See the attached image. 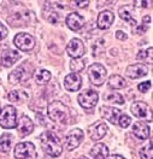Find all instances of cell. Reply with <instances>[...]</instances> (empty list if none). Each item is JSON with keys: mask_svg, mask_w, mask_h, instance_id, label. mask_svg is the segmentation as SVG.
I'll return each mask as SVG.
<instances>
[{"mask_svg": "<svg viewBox=\"0 0 153 159\" xmlns=\"http://www.w3.org/2000/svg\"><path fill=\"white\" fill-rule=\"evenodd\" d=\"M91 156L94 159H106L109 157V148L104 143H95L91 149Z\"/></svg>", "mask_w": 153, "mask_h": 159, "instance_id": "cell-21", "label": "cell"}, {"mask_svg": "<svg viewBox=\"0 0 153 159\" xmlns=\"http://www.w3.org/2000/svg\"><path fill=\"white\" fill-rule=\"evenodd\" d=\"M100 113L105 119H107L109 122H111L112 124H117L118 119L121 117V111L118 109H115L111 106H101Z\"/></svg>", "mask_w": 153, "mask_h": 159, "instance_id": "cell-16", "label": "cell"}, {"mask_svg": "<svg viewBox=\"0 0 153 159\" xmlns=\"http://www.w3.org/2000/svg\"><path fill=\"white\" fill-rule=\"evenodd\" d=\"M13 43L20 51L28 52V51H31L34 48V46H35V39L31 36L30 34H28V33H20V34H17L15 36Z\"/></svg>", "mask_w": 153, "mask_h": 159, "instance_id": "cell-5", "label": "cell"}, {"mask_svg": "<svg viewBox=\"0 0 153 159\" xmlns=\"http://www.w3.org/2000/svg\"><path fill=\"white\" fill-rule=\"evenodd\" d=\"M35 80H36V82H38L39 84H46V83L51 80V72L45 69L39 70V71L35 74Z\"/></svg>", "mask_w": 153, "mask_h": 159, "instance_id": "cell-25", "label": "cell"}, {"mask_svg": "<svg viewBox=\"0 0 153 159\" xmlns=\"http://www.w3.org/2000/svg\"><path fill=\"white\" fill-rule=\"evenodd\" d=\"M23 99H27V95L23 92L12 90V92H10V94H9V100L12 101V102H18V104H20Z\"/></svg>", "mask_w": 153, "mask_h": 159, "instance_id": "cell-28", "label": "cell"}, {"mask_svg": "<svg viewBox=\"0 0 153 159\" xmlns=\"http://www.w3.org/2000/svg\"><path fill=\"white\" fill-rule=\"evenodd\" d=\"M84 45L80 39H72L69 41L68 46H66V52L71 57L72 59H79L84 54Z\"/></svg>", "mask_w": 153, "mask_h": 159, "instance_id": "cell-8", "label": "cell"}, {"mask_svg": "<svg viewBox=\"0 0 153 159\" xmlns=\"http://www.w3.org/2000/svg\"><path fill=\"white\" fill-rule=\"evenodd\" d=\"M17 129H18V134L20 136H27L33 133L34 130V123L31 122V119L28 116H22L18 122V125H17Z\"/></svg>", "mask_w": 153, "mask_h": 159, "instance_id": "cell-15", "label": "cell"}, {"mask_svg": "<svg viewBox=\"0 0 153 159\" xmlns=\"http://www.w3.org/2000/svg\"><path fill=\"white\" fill-rule=\"evenodd\" d=\"M20 58V54L15 50H6L1 53V57H0V60H1V64L6 68H9L11 65H13L17 60Z\"/></svg>", "mask_w": 153, "mask_h": 159, "instance_id": "cell-17", "label": "cell"}, {"mask_svg": "<svg viewBox=\"0 0 153 159\" xmlns=\"http://www.w3.org/2000/svg\"><path fill=\"white\" fill-rule=\"evenodd\" d=\"M47 112H48V117L56 122V123H68L69 118H70V111L66 105H64L61 101L54 100L47 107Z\"/></svg>", "mask_w": 153, "mask_h": 159, "instance_id": "cell-2", "label": "cell"}, {"mask_svg": "<svg viewBox=\"0 0 153 159\" xmlns=\"http://www.w3.org/2000/svg\"><path fill=\"white\" fill-rule=\"evenodd\" d=\"M105 100L109 101V102H113V104H119L123 105L124 104V99L121 94L118 93H110V94H106L105 95Z\"/></svg>", "mask_w": 153, "mask_h": 159, "instance_id": "cell-27", "label": "cell"}, {"mask_svg": "<svg viewBox=\"0 0 153 159\" xmlns=\"http://www.w3.org/2000/svg\"><path fill=\"white\" fill-rule=\"evenodd\" d=\"M146 30H147V25H145V23L136 28V31H137V33H145Z\"/></svg>", "mask_w": 153, "mask_h": 159, "instance_id": "cell-36", "label": "cell"}, {"mask_svg": "<svg viewBox=\"0 0 153 159\" xmlns=\"http://www.w3.org/2000/svg\"><path fill=\"white\" fill-rule=\"evenodd\" d=\"M98 93L93 89H87L79 95V102L83 109H93L98 104Z\"/></svg>", "mask_w": 153, "mask_h": 159, "instance_id": "cell-7", "label": "cell"}, {"mask_svg": "<svg viewBox=\"0 0 153 159\" xmlns=\"http://www.w3.org/2000/svg\"><path fill=\"white\" fill-rule=\"evenodd\" d=\"M83 140V131L81 129H72L66 135V148L68 151H74L76 147L80 146Z\"/></svg>", "mask_w": 153, "mask_h": 159, "instance_id": "cell-10", "label": "cell"}, {"mask_svg": "<svg viewBox=\"0 0 153 159\" xmlns=\"http://www.w3.org/2000/svg\"><path fill=\"white\" fill-rule=\"evenodd\" d=\"M7 34H9V30H7V28L0 22V40L5 39L6 36H7Z\"/></svg>", "mask_w": 153, "mask_h": 159, "instance_id": "cell-33", "label": "cell"}, {"mask_svg": "<svg viewBox=\"0 0 153 159\" xmlns=\"http://www.w3.org/2000/svg\"><path fill=\"white\" fill-rule=\"evenodd\" d=\"M133 133L140 140H147L150 136V128L143 122H136L133 125Z\"/></svg>", "mask_w": 153, "mask_h": 159, "instance_id": "cell-19", "label": "cell"}, {"mask_svg": "<svg viewBox=\"0 0 153 159\" xmlns=\"http://www.w3.org/2000/svg\"><path fill=\"white\" fill-rule=\"evenodd\" d=\"M140 157H141V159H153L152 142H150L146 147H143L140 151Z\"/></svg>", "mask_w": 153, "mask_h": 159, "instance_id": "cell-30", "label": "cell"}, {"mask_svg": "<svg viewBox=\"0 0 153 159\" xmlns=\"http://www.w3.org/2000/svg\"><path fill=\"white\" fill-rule=\"evenodd\" d=\"M88 77L92 84L100 87L107 79V71L101 64H92L88 68Z\"/></svg>", "mask_w": 153, "mask_h": 159, "instance_id": "cell-4", "label": "cell"}, {"mask_svg": "<svg viewBox=\"0 0 153 159\" xmlns=\"http://www.w3.org/2000/svg\"><path fill=\"white\" fill-rule=\"evenodd\" d=\"M42 151L50 157H58L61 153V145L59 138L53 131H43L40 135Z\"/></svg>", "mask_w": 153, "mask_h": 159, "instance_id": "cell-1", "label": "cell"}, {"mask_svg": "<svg viewBox=\"0 0 153 159\" xmlns=\"http://www.w3.org/2000/svg\"><path fill=\"white\" fill-rule=\"evenodd\" d=\"M106 159H125V158H123L122 156H119V154H113V156H110L109 158Z\"/></svg>", "mask_w": 153, "mask_h": 159, "instance_id": "cell-37", "label": "cell"}, {"mask_svg": "<svg viewBox=\"0 0 153 159\" xmlns=\"http://www.w3.org/2000/svg\"><path fill=\"white\" fill-rule=\"evenodd\" d=\"M77 159H88L87 157H80V158H77Z\"/></svg>", "mask_w": 153, "mask_h": 159, "instance_id": "cell-38", "label": "cell"}, {"mask_svg": "<svg viewBox=\"0 0 153 159\" xmlns=\"http://www.w3.org/2000/svg\"><path fill=\"white\" fill-rule=\"evenodd\" d=\"M107 84L112 89H122L127 86V81L119 75H112L107 80Z\"/></svg>", "mask_w": 153, "mask_h": 159, "instance_id": "cell-22", "label": "cell"}, {"mask_svg": "<svg viewBox=\"0 0 153 159\" xmlns=\"http://www.w3.org/2000/svg\"><path fill=\"white\" fill-rule=\"evenodd\" d=\"M11 145H12V135L9 133H4L0 138V152L7 153L11 149Z\"/></svg>", "mask_w": 153, "mask_h": 159, "instance_id": "cell-23", "label": "cell"}, {"mask_svg": "<svg viewBox=\"0 0 153 159\" xmlns=\"http://www.w3.org/2000/svg\"><path fill=\"white\" fill-rule=\"evenodd\" d=\"M0 125L5 129H12L17 127V112L11 105H6L0 111Z\"/></svg>", "mask_w": 153, "mask_h": 159, "instance_id": "cell-3", "label": "cell"}, {"mask_svg": "<svg viewBox=\"0 0 153 159\" xmlns=\"http://www.w3.org/2000/svg\"><path fill=\"white\" fill-rule=\"evenodd\" d=\"M29 77H30V70H27V65H22L11 72L9 76V81L11 83L16 84L23 81H27Z\"/></svg>", "mask_w": 153, "mask_h": 159, "instance_id": "cell-11", "label": "cell"}, {"mask_svg": "<svg viewBox=\"0 0 153 159\" xmlns=\"http://www.w3.org/2000/svg\"><path fill=\"white\" fill-rule=\"evenodd\" d=\"M107 130H109L107 124L104 122H97L88 127V133L93 141H99L100 139H102L107 133Z\"/></svg>", "mask_w": 153, "mask_h": 159, "instance_id": "cell-9", "label": "cell"}, {"mask_svg": "<svg viewBox=\"0 0 153 159\" xmlns=\"http://www.w3.org/2000/svg\"><path fill=\"white\" fill-rule=\"evenodd\" d=\"M64 86L70 92H77L82 86V79L80 74H75V72L69 74L64 80Z\"/></svg>", "mask_w": 153, "mask_h": 159, "instance_id": "cell-13", "label": "cell"}, {"mask_svg": "<svg viewBox=\"0 0 153 159\" xmlns=\"http://www.w3.org/2000/svg\"><path fill=\"white\" fill-rule=\"evenodd\" d=\"M132 112L139 118H146L148 116V105L143 101H136L132 105Z\"/></svg>", "mask_w": 153, "mask_h": 159, "instance_id": "cell-20", "label": "cell"}, {"mask_svg": "<svg viewBox=\"0 0 153 159\" xmlns=\"http://www.w3.org/2000/svg\"><path fill=\"white\" fill-rule=\"evenodd\" d=\"M130 123H132V118L129 116H127V115H122L118 119V124L122 128H128L130 125Z\"/></svg>", "mask_w": 153, "mask_h": 159, "instance_id": "cell-31", "label": "cell"}, {"mask_svg": "<svg viewBox=\"0 0 153 159\" xmlns=\"http://www.w3.org/2000/svg\"><path fill=\"white\" fill-rule=\"evenodd\" d=\"M150 88H151V81L141 82V83H139V86H137V89L140 90L141 93H146L147 90H150Z\"/></svg>", "mask_w": 153, "mask_h": 159, "instance_id": "cell-32", "label": "cell"}, {"mask_svg": "<svg viewBox=\"0 0 153 159\" xmlns=\"http://www.w3.org/2000/svg\"><path fill=\"white\" fill-rule=\"evenodd\" d=\"M115 20V16L111 11H101L98 16V20H97V24H98V28L99 29H109L111 27V24L113 23Z\"/></svg>", "mask_w": 153, "mask_h": 159, "instance_id": "cell-14", "label": "cell"}, {"mask_svg": "<svg viewBox=\"0 0 153 159\" xmlns=\"http://www.w3.org/2000/svg\"><path fill=\"white\" fill-rule=\"evenodd\" d=\"M15 157L17 159H34L35 146L31 142H20L15 147Z\"/></svg>", "mask_w": 153, "mask_h": 159, "instance_id": "cell-6", "label": "cell"}, {"mask_svg": "<svg viewBox=\"0 0 153 159\" xmlns=\"http://www.w3.org/2000/svg\"><path fill=\"white\" fill-rule=\"evenodd\" d=\"M84 69V63L80 59H72L70 61V70H71L72 72H75V74H77V72H80L82 70Z\"/></svg>", "mask_w": 153, "mask_h": 159, "instance_id": "cell-29", "label": "cell"}, {"mask_svg": "<svg viewBox=\"0 0 153 159\" xmlns=\"http://www.w3.org/2000/svg\"><path fill=\"white\" fill-rule=\"evenodd\" d=\"M152 52H153L152 47H150V48H147V50L140 51L139 54L136 56V58L139 60H143V61H146V63H148V64H153Z\"/></svg>", "mask_w": 153, "mask_h": 159, "instance_id": "cell-26", "label": "cell"}, {"mask_svg": "<svg viewBox=\"0 0 153 159\" xmlns=\"http://www.w3.org/2000/svg\"><path fill=\"white\" fill-rule=\"evenodd\" d=\"M74 5H76V7H86L89 5V1L88 0H84V1H72Z\"/></svg>", "mask_w": 153, "mask_h": 159, "instance_id": "cell-34", "label": "cell"}, {"mask_svg": "<svg viewBox=\"0 0 153 159\" xmlns=\"http://www.w3.org/2000/svg\"><path fill=\"white\" fill-rule=\"evenodd\" d=\"M84 24V18L82 17L81 15L76 13V12H72L70 15H68L66 17V25L69 27V29L74 30V31H77L83 27Z\"/></svg>", "mask_w": 153, "mask_h": 159, "instance_id": "cell-18", "label": "cell"}, {"mask_svg": "<svg viewBox=\"0 0 153 159\" xmlns=\"http://www.w3.org/2000/svg\"><path fill=\"white\" fill-rule=\"evenodd\" d=\"M116 38L119 40H125L127 39V34L124 31H122V30H117L116 31Z\"/></svg>", "mask_w": 153, "mask_h": 159, "instance_id": "cell-35", "label": "cell"}, {"mask_svg": "<svg viewBox=\"0 0 153 159\" xmlns=\"http://www.w3.org/2000/svg\"><path fill=\"white\" fill-rule=\"evenodd\" d=\"M118 15H119V17H121L123 20L128 22V23L132 24V25H136V20L133 18L130 11H129V9H128L127 6H122V7L118 10Z\"/></svg>", "mask_w": 153, "mask_h": 159, "instance_id": "cell-24", "label": "cell"}, {"mask_svg": "<svg viewBox=\"0 0 153 159\" xmlns=\"http://www.w3.org/2000/svg\"><path fill=\"white\" fill-rule=\"evenodd\" d=\"M147 72H148V69L143 64H133V65H129L125 70L127 76L133 80L141 79L147 75Z\"/></svg>", "mask_w": 153, "mask_h": 159, "instance_id": "cell-12", "label": "cell"}]
</instances>
